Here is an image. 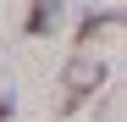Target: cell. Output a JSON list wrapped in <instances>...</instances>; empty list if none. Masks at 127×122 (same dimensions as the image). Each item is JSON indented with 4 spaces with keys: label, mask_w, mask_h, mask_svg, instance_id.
I'll use <instances>...</instances> for the list:
<instances>
[{
    "label": "cell",
    "mask_w": 127,
    "mask_h": 122,
    "mask_svg": "<svg viewBox=\"0 0 127 122\" xmlns=\"http://www.w3.org/2000/svg\"><path fill=\"white\" fill-rule=\"evenodd\" d=\"M6 117H11V100H0V122H6Z\"/></svg>",
    "instance_id": "4"
},
{
    "label": "cell",
    "mask_w": 127,
    "mask_h": 122,
    "mask_svg": "<svg viewBox=\"0 0 127 122\" xmlns=\"http://www.w3.org/2000/svg\"><path fill=\"white\" fill-rule=\"evenodd\" d=\"M105 83V67L94 56H77V61H66V72H61V117H72L83 100H89L94 89Z\"/></svg>",
    "instance_id": "1"
},
{
    "label": "cell",
    "mask_w": 127,
    "mask_h": 122,
    "mask_svg": "<svg viewBox=\"0 0 127 122\" xmlns=\"http://www.w3.org/2000/svg\"><path fill=\"white\" fill-rule=\"evenodd\" d=\"M105 28H127V11H89L77 22V39H94V33H105Z\"/></svg>",
    "instance_id": "3"
},
{
    "label": "cell",
    "mask_w": 127,
    "mask_h": 122,
    "mask_svg": "<svg viewBox=\"0 0 127 122\" xmlns=\"http://www.w3.org/2000/svg\"><path fill=\"white\" fill-rule=\"evenodd\" d=\"M55 17H61V0H33V11H28V22H22V28L39 39V33H50V28H55Z\"/></svg>",
    "instance_id": "2"
}]
</instances>
